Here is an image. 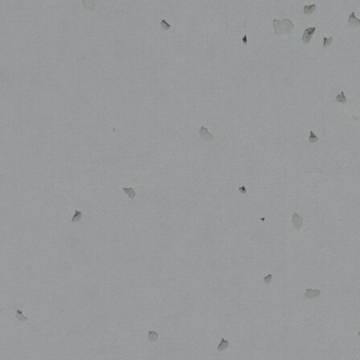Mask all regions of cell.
<instances>
[{
  "instance_id": "30bf717a",
  "label": "cell",
  "mask_w": 360,
  "mask_h": 360,
  "mask_svg": "<svg viewBox=\"0 0 360 360\" xmlns=\"http://www.w3.org/2000/svg\"><path fill=\"white\" fill-rule=\"evenodd\" d=\"M228 345H229V342H228V341L226 340L225 338H222L221 341H220V342L219 343V345L217 346V351H223V350H225V349H227L228 347Z\"/></svg>"
},
{
  "instance_id": "7a4b0ae2",
  "label": "cell",
  "mask_w": 360,
  "mask_h": 360,
  "mask_svg": "<svg viewBox=\"0 0 360 360\" xmlns=\"http://www.w3.org/2000/svg\"><path fill=\"white\" fill-rule=\"evenodd\" d=\"M316 31V27L308 28L304 31V34L302 35V41L305 43H309L312 39V36Z\"/></svg>"
},
{
  "instance_id": "2e32d148",
  "label": "cell",
  "mask_w": 360,
  "mask_h": 360,
  "mask_svg": "<svg viewBox=\"0 0 360 360\" xmlns=\"http://www.w3.org/2000/svg\"><path fill=\"white\" fill-rule=\"evenodd\" d=\"M160 25H161V27H162V29H163V30H164L165 31H168V30H170V29H171V24H169L168 23H167V22H166V20H161Z\"/></svg>"
},
{
  "instance_id": "ba28073f",
  "label": "cell",
  "mask_w": 360,
  "mask_h": 360,
  "mask_svg": "<svg viewBox=\"0 0 360 360\" xmlns=\"http://www.w3.org/2000/svg\"><path fill=\"white\" fill-rule=\"evenodd\" d=\"M316 7L317 6L315 4H312V5H309V6H304V7H303V12H304V14L306 15V16L312 15L313 12L315 11Z\"/></svg>"
},
{
  "instance_id": "52a82bcc",
  "label": "cell",
  "mask_w": 360,
  "mask_h": 360,
  "mask_svg": "<svg viewBox=\"0 0 360 360\" xmlns=\"http://www.w3.org/2000/svg\"><path fill=\"white\" fill-rule=\"evenodd\" d=\"M348 24L351 27H355V28H358L360 25V20L355 17V12H352L351 16H349Z\"/></svg>"
},
{
  "instance_id": "6da1fadb",
  "label": "cell",
  "mask_w": 360,
  "mask_h": 360,
  "mask_svg": "<svg viewBox=\"0 0 360 360\" xmlns=\"http://www.w3.org/2000/svg\"><path fill=\"white\" fill-rule=\"evenodd\" d=\"M273 29L274 33L276 35H281V34H284V33L290 34V33H292V31H294V25L288 19H285L282 21L274 19Z\"/></svg>"
},
{
  "instance_id": "ac0fdd59",
  "label": "cell",
  "mask_w": 360,
  "mask_h": 360,
  "mask_svg": "<svg viewBox=\"0 0 360 360\" xmlns=\"http://www.w3.org/2000/svg\"><path fill=\"white\" fill-rule=\"evenodd\" d=\"M239 190H240V192H242L243 194H245V193H246V189L244 188V187H240Z\"/></svg>"
},
{
  "instance_id": "8992f818",
  "label": "cell",
  "mask_w": 360,
  "mask_h": 360,
  "mask_svg": "<svg viewBox=\"0 0 360 360\" xmlns=\"http://www.w3.org/2000/svg\"><path fill=\"white\" fill-rule=\"evenodd\" d=\"M200 136L202 137V138H204V140H206V141H211L212 140L213 138H214V136L211 134L209 131H208V129L207 128H205L204 126H202L200 129Z\"/></svg>"
},
{
  "instance_id": "3957f363",
  "label": "cell",
  "mask_w": 360,
  "mask_h": 360,
  "mask_svg": "<svg viewBox=\"0 0 360 360\" xmlns=\"http://www.w3.org/2000/svg\"><path fill=\"white\" fill-rule=\"evenodd\" d=\"M292 223L296 229H300L303 225V219L298 213H294L292 217Z\"/></svg>"
},
{
  "instance_id": "4fadbf2b",
  "label": "cell",
  "mask_w": 360,
  "mask_h": 360,
  "mask_svg": "<svg viewBox=\"0 0 360 360\" xmlns=\"http://www.w3.org/2000/svg\"><path fill=\"white\" fill-rule=\"evenodd\" d=\"M333 41V36L330 37V38H326V37H323V45L322 47L325 49L326 47H330V45L331 44Z\"/></svg>"
},
{
  "instance_id": "8fae6325",
  "label": "cell",
  "mask_w": 360,
  "mask_h": 360,
  "mask_svg": "<svg viewBox=\"0 0 360 360\" xmlns=\"http://www.w3.org/2000/svg\"><path fill=\"white\" fill-rule=\"evenodd\" d=\"M122 190H123V192H125L127 196H129V198L130 199V200H133V199L135 198V196H136V193H135V191L133 190V188L124 187Z\"/></svg>"
},
{
  "instance_id": "9c48e42d",
  "label": "cell",
  "mask_w": 360,
  "mask_h": 360,
  "mask_svg": "<svg viewBox=\"0 0 360 360\" xmlns=\"http://www.w3.org/2000/svg\"><path fill=\"white\" fill-rule=\"evenodd\" d=\"M158 337H159V335H158V334L156 331H154V330H150L149 332H148L147 338H148V341L150 342H156L158 340Z\"/></svg>"
},
{
  "instance_id": "5b68a950",
  "label": "cell",
  "mask_w": 360,
  "mask_h": 360,
  "mask_svg": "<svg viewBox=\"0 0 360 360\" xmlns=\"http://www.w3.org/2000/svg\"><path fill=\"white\" fill-rule=\"evenodd\" d=\"M321 294V290H313V289H306L305 292V298L306 299H312L318 297Z\"/></svg>"
},
{
  "instance_id": "e0dca14e",
  "label": "cell",
  "mask_w": 360,
  "mask_h": 360,
  "mask_svg": "<svg viewBox=\"0 0 360 360\" xmlns=\"http://www.w3.org/2000/svg\"><path fill=\"white\" fill-rule=\"evenodd\" d=\"M272 277H273V275H272V274H269V275H267V277H264V282H265L267 285H268V284H269L270 282H271Z\"/></svg>"
},
{
  "instance_id": "9a60e30c",
  "label": "cell",
  "mask_w": 360,
  "mask_h": 360,
  "mask_svg": "<svg viewBox=\"0 0 360 360\" xmlns=\"http://www.w3.org/2000/svg\"><path fill=\"white\" fill-rule=\"evenodd\" d=\"M81 218H82V212L80 211H77V210H76L74 216H73V218H72V223L77 222V221H79V220L81 219Z\"/></svg>"
},
{
  "instance_id": "5bb4252c",
  "label": "cell",
  "mask_w": 360,
  "mask_h": 360,
  "mask_svg": "<svg viewBox=\"0 0 360 360\" xmlns=\"http://www.w3.org/2000/svg\"><path fill=\"white\" fill-rule=\"evenodd\" d=\"M309 142H311V143L317 142V141H319V138H318V137H317V135H315V134H314L313 130H310V132H309Z\"/></svg>"
},
{
  "instance_id": "277c9868",
  "label": "cell",
  "mask_w": 360,
  "mask_h": 360,
  "mask_svg": "<svg viewBox=\"0 0 360 360\" xmlns=\"http://www.w3.org/2000/svg\"><path fill=\"white\" fill-rule=\"evenodd\" d=\"M83 7L88 12H93L96 8V0H82Z\"/></svg>"
},
{
  "instance_id": "7c38bea8",
  "label": "cell",
  "mask_w": 360,
  "mask_h": 360,
  "mask_svg": "<svg viewBox=\"0 0 360 360\" xmlns=\"http://www.w3.org/2000/svg\"><path fill=\"white\" fill-rule=\"evenodd\" d=\"M335 102H340V103H342V104H346V103L347 98L345 96L344 92H341V93H339L337 96L336 97H335Z\"/></svg>"
},
{
  "instance_id": "d6986e66",
  "label": "cell",
  "mask_w": 360,
  "mask_h": 360,
  "mask_svg": "<svg viewBox=\"0 0 360 360\" xmlns=\"http://www.w3.org/2000/svg\"><path fill=\"white\" fill-rule=\"evenodd\" d=\"M243 42L244 44H247V35H244V37L243 38Z\"/></svg>"
}]
</instances>
